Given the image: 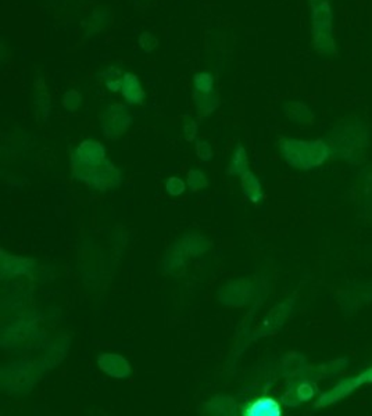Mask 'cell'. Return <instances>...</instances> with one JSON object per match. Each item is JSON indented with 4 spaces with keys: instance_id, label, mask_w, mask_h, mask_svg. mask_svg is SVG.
Listing matches in <instances>:
<instances>
[{
    "instance_id": "14",
    "label": "cell",
    "mask_w": 372,
    "mask_h": 416,
    "mask_svg": "<svg viewBox=\"0 0 372 416\" xmlns=\"http://www.w3.org/2000/svg\"><path fill=\"white\" fill-rule=\"evenodd\" d=\"M196 153L200 160L210 161L212 158V149L207 140H197L196 142Z\"/></svg>"
},
{
    "instance_id": "12",
    "label": "cell",
    "mask_w": 372,
    "mask_h": 416,
    "mask_svg": "<svg viewBox=\"0 0 372 416\" xmlns=\"http://www.w3.org/2000/svg\"><path fill=\"white\" fill-rule=\"evenodd\" d=\"M81 104H82V96L78 90L73 89V90L66 92V95L63 97V106L67 111L75 112V111H78Z\"/></svg>"
},
{
    "instance_id": "16",
    "label": "cell",
    "mask_w": 372,
    "mask_h": 416,
    "mask_svg": "<svg viewBox=\"0 0 372 416\" xmlns=\"http://www.w3.org/2000/svg\"><path fill=\"white\" fill-rule=\"evenodd\" d=\"M184 134H185V138H186L188 142L195 140L196 134H197V124H196L195 120H192V118H188V120H185V123H184Z\"/></svg>"
},
{
    "instance_id": "8",
    "label": "cell",
    "mask_w": 372,
    "mask_h": 416,
    "mask_svg": "<svg viewBox=\"0 0 372 416\" xmlns=\"http://www.w3.org/2000/svg\"><path fill=\"white\" fill-rule=\"evenodd\" d=\"M245 172H247V156H246L245 149L242 146H238L232 156V160L230 162L228 173L242 176Z\"/></svg>"
},
{
    "instance_id": "4",
    "label": "cell",
    "mask_w": 372,
    "mask_h": 416,
    "mask_svg": "<svg viewBox=\"0 0 372 416\" xmlns=\"http://www.w3.org/2000/svg\"><path fill=\"white\" fill-rule=\"evenodd\" d=\"M100 369L113 379H127L131 375V367L119 354H101L99 356Z\"/></svg>"
},
{
    "instance_id": "15",
    "label": "cell",
    "mask_w": 372,
    "mask_h": 416,
    "mask_svg": "<svg viewBox=\"0 0 372 416\" xmlns=\"http://www.w3.org/2000/svg\"><path fill=\"white\" fill-rule=\"evenodd\" d=\"M139 45H140V47H142L145 51L150 53V51H153V50L156 49V46H157V39L154 38L153 34H150V32H143V34L140 35V38H139Z\"/></svg>"
},
{
    "instance_id": "10",
    "label": "cell",
    "mask_w": 372,
    "mask_h": 416,
    "mask_svg": "<svg viewBox=\"0 0 372 416\" xmlns=\"http://www.w3.org/2000/svg\"><path fill=\"white\" fill-rule=\"evenodd\" d=\"M214 77L207 71L197 73L193 77V90L196 92H210L214 90Z\"/></svg>"
},
{
    "instance_id": "1",
    "label": "cell",
    "mask_w": 372,
    "mask_h": 416,
    "mask_svg": "<svg viewBox=\"0 0 372 416\" xmlns=\"http://www.w3.org/2000/svg\"><path fill=\"white\" fill-rule=\"evenodd\" d=\"M106 160L104 147L96 140H84L71 156V169L75 180L88 182L92 172Z\"/></svg>"
},
{
    "instance_id": "2",
    "label": "cell",
    "mask_w": 372,
    "mask_h": 416,
    "mask_svg": "<svg viewBox=\"0 0 372 416\" xmlns=\"http://www.w3.org/2000/svg\"><path fill=\"white\" fill-rule=\"evenodd\" d=\"M132 123V118L124 104L109 106L101 114V130L109 139H117L124 135Z\"/></svg>"
},
{
    "instance_id": "7",
    "label": "cell",
    "mask_w": 372,
    "mask_h": 416,
    "mask_svg": "<svg viewBox=\"0 0 372 416\" xmlns=\"http://www.w3.org/2000/svg\"><path fill=\"white\" fill-rule=\"evenodd\" d=\"M247 416H281L282 409L273 398H258L243 412Z\"/></svg>"
},
{
    "instance_id": "11",
    "label": "cell",
    "mask_w": 372,
    "mask_h": 416,
    "mask_svg": "<svg viewBox=\"0 0 372 416\" xmlns=\"http://www.w3.org/2000/svg\"><path fill=\"white\" fill-rule=\"evenodd\" d=\"M188 184L192 192H199L208 185L206 175L199 169H192L188 173Z\"/></svg>"
},
{
    "instance_id": "9",
    "label": "cell",
    "mask_w": 372,
    "mask_h": 416,
    "mask_svg": "<svg viewBox=\"0 0 372 416\" xmlns=\"http://www.w3.org/2000/svg\"><path fill=\"white\" fill-rule=\"evenodd\" d=\"M242 189L246 197H249L251 201H258L260 199V184L254 178L253 173L249 171L242 175Z\"/></svg>"
},
{
    "instance_id": "3",
    "label": "cell",
    "mask_w": 372,
    "mask_h": 416,
    "mask_svg": "<svg viewBox=\"0 0 372 416\" xmlns=\"http://www.w3.org/2000/svg\"><path fill=\"white\" fill-rule=\"evenodd\" d=\"M121 172L109 160H104L90 175L88 184L97 191L114 189L121 184Z\"/></svg>"
},
{
    "instance_id": "13",
    "label": "cell",
    "mask_w": 372,
    "mask_h": 416,
    "mask_svg": "<svg viewBox=\"0 0 372 416\" xmlns=\"http://www.w3.org/2000/svg\"><path fill=\"white\" fill-rule=\"evenodd\" d=\"M166 189L171 196H179L185 191V184L179 180V178L173 176L166 182Z\"/></svg>"
},
{
    "instance_id": "6",
    "label": "cell",
    "mask_w": 372,
    "mask_h": 416,
    "mask_svg": "<svg viewBox=\"0 0 372 416\" xmlns=\"http://www.w3.org/2000/svg\"><path fill=\"white\" fill-rule=\"evenodd\" d=\"M193 101L196 106V110L199 115L207 117L211 112H214L220 104V96L217 90H210V92H196L193 90Z\"/></svg>"
},
{
    "instance_id": "5",
    "label": "cell",
    "mask_w": 372,
    "mask_h": 416,
    "mask_svg": "<svg viewBox=\"0 0 372 416\" xmlns=\"http://www.w3.org/2000/svg\"><path fill=\"white\" fill-rule=\"evenodd\" d=\"M121 93L129 104H143L146 99V93L142 89L138 77L131 73H125L121 77Z\"/></svg>"
}]
</instances>
